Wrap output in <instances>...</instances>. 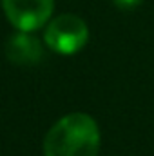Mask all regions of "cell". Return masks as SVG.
I'll return each instance as SVG.
<instances>
[{
    "label": "cell",
    "instance_id": "4",
    "mask_svg": "<svg viewBox=\"0 0 154 156\" xmlns=\"http://www.w3.org/2000/svg\"><path fill=\"white\" fill-rule=\"evenodd\" d=\"M5 56L15 66H37L44 58V47L31 33L18 31L5 42Z\"/></svg>",
    "mask_w": 154,
    "mask_h": 156
},
{
    "label": "cell",
    "instance_id": "5",
    "mask_svg": "<svg viewBox=\"0 0 154 156\" xmlns=\"http://www.w3.org/2000/svg\"><path fill=\"white\" fill-rule=\"evenodd\" d=\"M113 2H114L116 7L121 9V11H134L136 7L142 5L143 0H113Z\"/></svg>",
    "mask_w": 154,
    "mask_h": 156
},
{
    "label": "cell",
    "instance_id": "1",
    "mask_svg": "<svg viewBox=\"0 0 154 156\" xmlns=\"http://www.w3.org/2000/svg\"><path fill=\"white\" fill-rule=\"evenodd\" d=\"M100 129L85 113H71L60 118L45 134V156H98Z\"/></svg>",
    "mask_w": 154,
    "mask_h": 156
},
{
    "label": "cell",
    "instance_id": "3",
    "mask_svg": "<svg viewBox=\"0 0 154 156\" xmlns=\"http://www.w3.org/2000/svg\"><path fill=\"white\" fill-rule=\"evenodd\" d=\"M2 9L13 27L33 33L49 22L54 0H2Z\"/></svg>",
    "mask_w": 154,
    "mask_h": 156
},
{
    "label": "cell",
    "instance_id": "2",
    "mask_svg": "<svg viewBox=\"0 0 154 156\" xmlns=\"http://www.w3.org/2000/svg\"><path fill=\"white\" fill-rule=\"evenodd\" d=\"M44 40L47 47L58 55H75L87 44L89 27L80 16L65 13L47 24Z\"/></svg>",
    "mask_w": 154,
    "mask_h": 156
}]
</instances>
